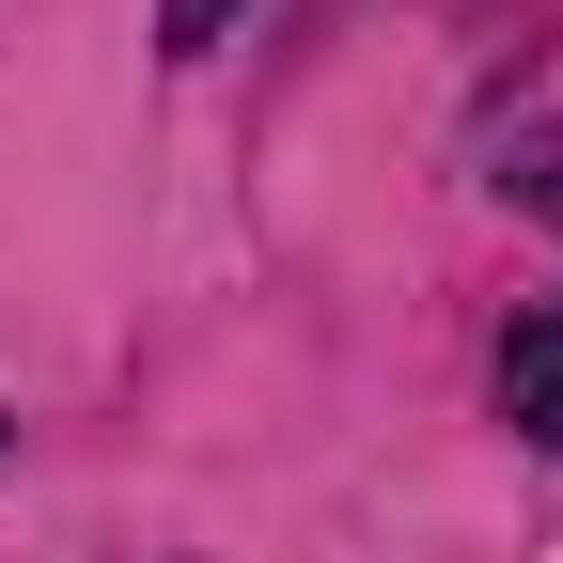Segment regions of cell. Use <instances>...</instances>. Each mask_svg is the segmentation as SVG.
<instances>
[{
	"label": "cell",
	"mask_w": 563,
	"mask_h": 563,
	"mask_svg": "<svg viewBox=\"0 0 563 563\" xmlns=\"http://www.w3.org/2000/svg\"><path fill=\"white\" fill-rule=\"evenodd\" d=\"M220 32H235V0H157V47H173V63H203Z\"/></svg>",
	"instance_id": "7a4b0ae2"
},
{
	"label": "cell",
	"mask_w": 563,
	"mask_h": 563,
	"mask_svg": "<svg viewBox=\"0 0 563 563\" xmlns=\"http://www.w3.org/2000/svg\"><path fill=\"white\" fill-rule=\"evenodd\" d=\"M501 407H517L532 454H563V313H517V344H501Z\"/></svg>",
	"instance_id": "6da1fadb"
}]
</instances>
